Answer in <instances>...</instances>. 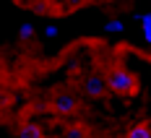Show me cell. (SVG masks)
Returning <instances> with one entry per match:
<instances>
[{"label":"cell","instance_id":"3957f363","mask_svg":"<svg viewBox=\"0 0 151 138\" xmlns=\"http://www.w3.org/2000/svg\"><path fill=\"white\" fill-rule=\"evenodd\" d=\"M52 107H55V112H60V115H70V112H76V107H78V102H76L73 94H58L55 99H52Z\"/></svg>","mask_w":151,"mask_h":138},{"label":"cell","instance_id":"30bf717a","mask_svg":"<svg viewBox=\"0 0 151 138\" xmlns=\"http://www.w3.org/2000/svg\"><path fill=\"white\" fill-rule=\"evenodd\" d=\"M58 34H60V31H58V26H47V29H45V37H47V39H55Z\"/></svg>","mask_w":151,"mask_h":138},{"label":"cell","instance_id":"52a82bcc","mask_svg":"<svg viewBox=\"0 0 151 138\" xmlns=\"http://www.w3.org/2000/svg\"><path fill=\"white\" fill-rule=\"evenodd\" d=\"M18 37H21V39H31V37H34V26H31V24H21V26H18Z\"/></svg>","mask_w":151,"mask_h":138},{"label":"cell","instance_id":"277c9868","mask_svg":"<svg viewBox=\"0 0 151 138\" xmlns=\"http://www.w3.org/2000/svg\"><path fill=\"white\" fill-rule=\"evenodd\" d=\"M18 138H42V130L34 123H24L18 128Z\"/></svg>","mask_w":151,"mask_h":138},{"label":"cell","instance_id":"6da1fadb","mask_svg":"<svg viewBox=\"0 0 151 138\" xmlns=\"http://www.w3.org/2000/svg\"><path fill=\"white\" fill-rule=\"evenodd\" d=\"M107 86H109L112 91H117V94H133L136 91V76H133L130 70L115 68V70H109V76H107Z\"/></svg>","mask_w":151,"mask_h":138},{"label":"cell","instance_id":"8992f818","mask_svg":"<svg viewBox=\"0 0 151 138\" xmlns=\"http://www.w3.org/2000/svg\"><path fill=\"white\" fill-rule=\"evenodd\" d=\"M122 29H125V26H122L120 18H109L104 24V31H109V34H117V31H122Z\"/></svg>","mask_w":151,"mask_h":138},{"label":"cell","instance_id":"9c48e42d","mask_svg":"<svg viewBox=\"0 0 151 138\" xmlns=\"http://www.w3.org/2000/svg\"><path fill=\"white\" fill-rule=\"evenodd\" d=\"M68 138H83V128H78V125L68 128Z\"/></svg>","mask_w":151,"mask_h":138},{"label":"cell","instance_id":"8fae6325","mask_svg":"<svg viewBox=\"0 0 151 138\" xmlns=\"http://www.w3.org/2000/svg\"><path fill=\"white\" fill-rule=\"evenodd\" d=\"M143 42H146V45L151 47V31H149V34H143Z\"/></svg>","mask_w":151,"mask_h":138},{"label":"cell","instance_id":"5b68a950","mask_svg":"<svg viewBox=\"0 0 151 138\" xmlns=\"http://www.w3.org/2000/svg\"><path fill=\"white\" fill-rule=\"evenodd\" d=\"M125 138H151V128L149 125H143V123H138V125H133L130 130H128V136Z\"/></svg>","mask_w":151,"mask_h":138},{"label":"cell","instance_id":"ba28073f","mask_svg":"<svg viewBox=\"0 0 151 138\" xmlns=\"http://www.w3.org/2000/svg\"><path fill=\"white\" fill-rule=\"evenodd\" d=\"M141 29H143V34L151 31V11H143V16H141Z\"/></svg>","mask_w":151,"mask_h":138},{"label":"cell","instance_id":"7a4b0ae2","mask_svg":"<svg viewBox=\"0 0 151 138\" xmlns=\"http://www.w3.org/2000/svg\"><path fill=\"white\" fill-rule=\"evenodd\" d=\"M107 89V81L102 76H86L81 81V94L86 96V99H99Z\"/></svg>","mask_w":151,"mask_h":138}]
</instances>
